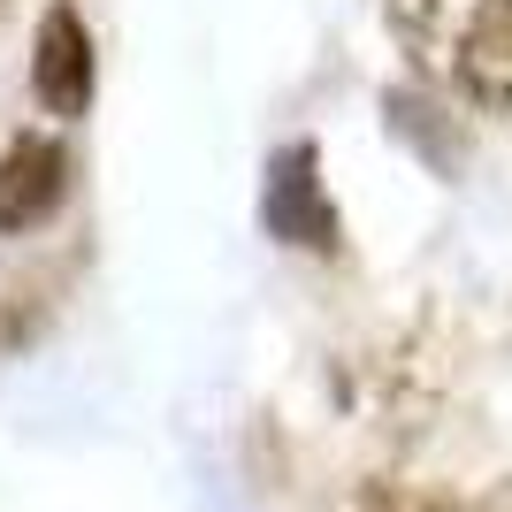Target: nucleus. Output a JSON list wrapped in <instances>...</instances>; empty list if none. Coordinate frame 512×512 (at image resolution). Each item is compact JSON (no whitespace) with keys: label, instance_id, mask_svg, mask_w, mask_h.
<instances>
[{"label":"nucleus","instance_id":"1","mask_svg":"<svg viewBox=\"0 0 512 512\" xmlns=\"http://www.w3.org/2000/svg\"><path fill=\"white\" fill-rule=\"evenodd\" d=\"M383 23L421 85L512 115V0H383Z\"/></svg>","mask_w":512,"mask_h":512},{"label":"nucleus","instance_id":"2","mask_svg":"<svg viewBox=\"0 0 512 512\" xmlns=\"http://www.w3.org/2000/svg\"><path fill=\"white\" fill-rule=\"evenodd\" d=\"M436 367L413 352V344H375V352H352L337 360V398L344 413L375 436H421L428 413H436Z\"/></svg>","mask_w":512,"mask_h":512},{"label":"nucleus","instance_id":"3","mask_svg":"<svg viewBox=\"0 0 512 512\" xmlns=\"http://www.w3.org/2000/svg\"><path fill=\"white\" fill-rule=\"evenodd\" d=\"M260 230L291 253H337L344 245V214L321 184V153L306 138H291L260 161Z\"/></svg>","mask_w":512,"mask_h":512},{"label":"nucleus","instance_id":"4","mask_svg":"<svg viewBox=\"0 0 512 512\" xmlns=\"http://www.w3.org/2000/svg\"><path fill=\"white\" fill-rule=\"evenodd\" d=\"M92 85H100L92 31H85V16H77L69 0H54V8L39 16V31H31V92H39L46 115L77 123V115L92 107Z\"/></svg>","mask_w":512,"mask_h":512},{"label":"nucleus","instance_id":"5","mask_svg":"<svg viewBox=\"0 0 512 512\" xmlns=\"http://www.w3.org/2000/svg\"><path fill=\"white\" fill-rule=\"evenodd\" d=\"M69 199V146L62 138H39V130H23L0 146V237H23L54 222Z\"/></svg>","mask_w":512,"mask_h":512},{"label":"nucleus","instance_id":"6","mask_svg":"<svg viewBox=\"0 0 512 512\" xmlns=\"http://www.w3.org/2000/svg\"><path fill=\"white\" fill-rule=\"evenodd\" d=\"M436 115H444V107H436V100H421V92H383V123L428 153V169H444V176H451L467 146H459V130H451V123H436Z\"/></svg>","mask_w":512,"mask_h":512},{"label":"nucleus","instance_id":"7","mask_svg":"<svg viewBox=\"0 0 512 512\" xmlns=\"http://www.w3.org/2000/svg\"><path fill=\"white\" fill-rule=\"evenodd\" d=\"M352 512H474V505H459L444 490H421V482H398V474H375V482H360Z\"/></svg>","mask_w":512,"mask_h":512},{"label":"nucleus","instance_id":"8","mask_svg":"<svg viewBox=\"0 0 512 512\" xmlns=\"http://www.w3.org/2000/svg\"><path fill=\"white\" fill-rule=\"evenodd\" d=\"M474 512H512V474H497L490 490H482V505H474Z\"/></svg>","mask_w":512,"mask_h":512},{"label":"nucleus","instance_id":"9","mask_svg":"<svg viewBox=\"0 0 512 512\" xmlns=\"http://www.w3.org/2000/svg\"><path fill=\"white\" fill-rule=\"evenodd\" d=\"M0 16H8V0H0Z\"/></svg>","mask_w":512,"mask_h":512}]
</instances>
